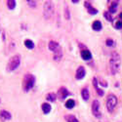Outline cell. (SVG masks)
<instances>
[{"instance_id": "cell-1", "label": "cell", "mask_w": 122, "mask_h": 122, "mask_svg": "<svg viewBox=\"0 0 122 122\" xmlns=\"http://www.w3.org/2000/svg\"><path fill=\"white\" fill-rule=\"evenodd\" d=\"M121 65V58L118 53H112L109 61V66H110V71L112 74H116L119 71Z\"/></svg>"}, {"instance_id": "cell-2", "label": "cell", "mask_w": 122, "mask_h": 122, "mask_svg": "<svg viewBox=\"0 0 122 122\" xmlns=\"http://www.w3.org/2000/svg\"><path fill=\"white\" fill-rule=\"evenodd\" d=\"M54 11H55V7H54L53 1H45L44 6H43L44 18L46 20L51 19V18L53 17V15H54Z\"/></svg>"}, {"instance_id": "cell-3", "label": "cell", "mask_w": 122, "mask_h": 122, "mask_svg": "<svg viewBox=\"0 0 122 122\" xmlns=\"http://www.w3.org/2000/svg\"><path fill=\"white\" fill-rule=\"evenodd\" d=\"M20 64H21V57L19 55H15L8 61L6 68H7L8 71H13V70H15L17 67H19Z\"/></svg>"}, {"instance_id": "cell-4", "label": "cell", "mask_w": 122, "mask_h": 122, "mask_svg": "<svg viewBox=\"0 0 122 122\" xmlns=\"http://www.w3.org/2000/svg\"><path fill=\"white\" fill-rule=\"evenodd\" d=\"M34 83H35V78H34L33 75H31V74H26V75H25L24 82H23L24 90L25 91V92H28L30 89L33 88Z\"/></svg>"}, {"instance_id": "cell-5", "label": "cell", "mask_w": 122, "mask_h": 122, "mask_svg": "<svg viewBox=\"0 0 122 122\" xmlns=\"http://www.w3.org/2000/svg\"><path fill=\"white\" fill-rule=\"evenodd\" d=\"M117 105V98L114 95H108L107 98V108L109 112H112Z\"/></svg>"}, {"instance_id": "cell-6", "label": "cell", "mask_w": 122, "mask_h": 122, "mask_svg": "<svg viewBox=\"0 0 122 122\" xmlns=\"http://www.w3.org/2000/svg\"><path fill=\"white\" fill-rule=\"evenodd\" d=\"M92 113L97 118H100L102 116V112H101V109H100V103L97 100L93 101V103H92Z\"/></svg>"}, {"instance_id": "cell-7", "label": "cell", "mask_w": 122, "mask_h": 122, "mask_svg": "<svg viewBox=\"0 0 122 122\" xmlns=\"http://www.w3.org/2000/svg\"><path fill=\"white\" fill-rule=\"evenodd\" d=\"M68 95H69L68 91H67L66 88H64V87L60 88V90L58 91V94H57V96L59 97L60 100H65Z\"/></svg>"}, {"instance_id": "cell-8", "label": "cell", "mask_w": 122, "mask_h": 122, "mask_svg": "<svg viewBox=\"0 0 122 122\" xmlns=\"http://www.w3.org/2000/svg\"><path fill=\"white\" fill-rule=\"evenodd\" d=\"M85 74H86V70H85V68H84L83 66H79V67L77 68V70H76L75 77H76V79L80 80V79H83V78H84Z\"/></svg>"}, {"instance_id": "cell-9", "label": "cell", "mask_w": 122, "mask_h": 122, "mask_svg": "<svg viewBox=\"0 0 122 122\" xmlns=\"http://www.w3.org/2000/svg\"><path fill=\"white\" fill-rule=\"evenodd\" d=\"M60 47H61L60 44H59L58 42H56V41H50L49 44H48V48H49V50H50V51H52V52H56V51H57Z\"/></svg>"}, {"instance_id": "cell-10", "label": "cell", "mask_w": 122, "mask_h": 122, "mask_svg": "<svg viewBox=\"0 0 122 122\" xmlns=\"http://www.w3.org/2000/svg\"><path fill=\"white\" fill-rule=\"evenodd\" d=\"M81 58H82L83 60L85 61H88V60H91V58H92V54H91V52L89 50H83L82 52H81Z\"/></svg>"}, {"instance_id": "cell-11", "label": "cell", "mask_w": 122, "mask_h": 122, "mask_svg": "<svg viewBox=\"0 0 122 122\" xmlns=\"http://www.w3.org/2000/svg\"><path fill=\"white\" fill-rule=\"evenodd\" d=\"M0 117H1L2 120H9L11 119V113L7 110H1L0 111Z\"/></svg>"}, {"instance_id": "cell-12", "label": "cell", "mask_w": 122, "mask_h": 122, "mask_svg": "<svg viewBox=\"0 0 122 122\" xmlns=\"http://www.w3.org/2000/svg\"><path fill=\"white\" fill-rule=\"evenodd\" d=\"M62 57H63V51H62V48L60 47L56 52H54V60L59 62V61L62 59Z\"/></svg>"}, {"instance_id": "cell-13", "label": "cell", "mask_w": 122, "mask_h": 122, "mask_svg": "<svg viewBox=\"0 0 122 122\" xmlns=\"http://www.w3.org/2000/svg\"><path fill=\"white\" fill-rule=\"evenodd\" d=\"M102 27H103V25H102V23L100 21H95L92 25V28L94 30H96V31H100L102 29Z\"/></svg>"}, {"instance_id": "cell-14", "label": "cell", "mask_w": 122, "mask_h": 122, "mask_svg": "<svg viewBox=\"0 0 122 122\" xmlns=\"http://www.w3.org/2000/svg\"><path fill=\"white\" fill-rule=\"evenodd\" d=\"M81 96H82V98H83L84 101H88V100H89V97H90L89 90H88L87 88L82 89V91H81Z\"/></svg>"}, {"instance_id": "cell-15", "label": "cell", "mask_w": 122, "mask_h": 122, "mask_svg": "<svg viewBox=\"0 0 122 122\" xmlns=\"http://www.w3.org/2000/svg\"><path fill=\"white\" fill-rule=\"evenodd\" d=\"M117 5H118V2L117 1H113L112 3H111L110 7H109L108 12L111 13V14H114L116 12V10H117Z\"/></svg>"}, {"instance_id": "cell-16", "label": "cell", "mask_w": 122, "mask_h": 122, "mask_svg": "<svg viewBox=\"0 0 122 122\" xmlns=\"http://www.w3.org/2000/svg\"><path fill=\"white\" fill-rule=\"evenodd\" d=\"M41 108H42V111H43V112H44L45 114L49 113L50 111H51V106H50L48 103H44V104L42 105Z\"/></svg>"}, {"instance_id": "cell-17", "label": "cell", "mask_w": 122, "mask_h": 122, "mask_svg": "<svg viewBox=\"0 0 122 122\" xmlns=\"http://www.w3.org/2000/svg\"><path fill=\"white\" fill-rule=\"evenodd\" d=\"M74 106H75V102H74V100H72V99H69V100H67V101L66 102V107L67 108H72Z\"/></svg>"}, {"instance_id": "cell-18", "label": "cell", "mask_w": 122, "mask_h": 122, "mask_svg": "<svg viewBox=\"0 0 122 122\" xmlns=\"http://www.w3.org/2000/svg\"><path fill=\"white\" fill-rule=\"evenodd\" d=\"M16 4H17V2L15 1V0H8V1H7V6H8V8H9L10 10L15 9Z\"/></svg>"}, {"instance_id": "cell-19", "label": "cell", "mask_w": 122, "mask_h": 122, "mask_svg": "<svg viewBox=\"0 0 122 122\" xmlns=\"http://www.w3.org/2000/svg\"><path fill=\"white\" fill-rule=\"evenodd\" d=\"M66 119L67 122H79L78 119H77L74 115H71V114L66 115Z\"/></svg>"}, {"instance_id": "cell-20", "label": "cell", "mask_w": 122, "mask_h": 122, "mask_svg": "<svg viewBox=\"0 0 122 122\" xmlns=\"http://www.w3.org/2000/svg\"><path fill=\"white\" fill-rule=\"evenodd\" d=\"M25 47L27 49H33L34 48V43L31 41V40H29V39L25 40Z\"/></svg>"}, {"instance_id": "cell-21", "label": "cell", "mask_w": 122, "mask_h": 122, "mask_svg": "<svg viewBox=\"0 0 122 122\" xmlns=\"http://www.w3.org/2000/svg\"><path fill=\"white\" fill-rule=\"evenodd\" d=\"M56 98H57V95L54 94V93H49V94L46 96L47 101H50V102H55V101H56Z\"/></svg>"}, {"instance_id": "cell-22", "label": "cell", "mask_w": 122, "mask_h": 122, "mask_svg": "<svg viewBox=\"0 0 122 122\" xmlns=\"http://www.w3.org/2000/svg\"><path fill=\"white\" fill-rule=\"evenodd\" d=\"M104 17L107 20L108 22H112L113 21V17H112V14L111 13H109L108 11L107 12H105V14H104Z\"/></svg>"}, {"instance_id": "cell-23", "label": "cell", "mask_w": 122, "mask_h": 122, "mask_svg": "<svg viewBox=\"0 0 122 122\" xmlns=\"http://www.w3.org/2000/svg\"><path fill=\"white\" fill-rule=\"evenodd\" d=\"M87 10H88V12H89V14H90V15H96V14L98 13V10H97V9H95L94 7H92L91 5L87 8Z\"/></svg>"}, {"instance_id": "cell-24", "label": "cell", "mask_w": 122, "mask_h": 122, "mask_svg": "<svg viewBox=\"0 0 122 122\" xmlns=\"http://www.w3.org/2000/svg\"><path fill=\"white\" fill-rule=\"evenodd\" d=\"M26 3H27V5L30 8H35L36 7V4H37V1H35V0H29V1H27Z\"/></svg>"}, {"instance_id": "cell-25", "label": "cell", "mask_w": 122, "mask_h": 122, "mask_svg": "<svg viewBox=\"0 0 122 122\" xmlns=\"http://www.w3.org/2000/svg\"><path fill=\"white\" fill-rule=\"evenodd\" d=\"M107 45L108 47H113L115 45V42L113 41V40H111V39H107Z\"/></svg>"}, {"instance_id": "cell-26", "label": "cell", "mask_w": 122, "mask_h": 122, "mask_svg": "<svg viewBox=\"0 0 122 122\" xmlns=\"http://www.w3.org/2000/svg\"><path fill=\"white\" fill-rule=\"evenodd\" d=\"M115 28L122 29V21H118V22L115 23Z\"/></svg>"}, {"instance_id": "cell-27", "label": "cell", "mask_w": 122, "mask_h": 122, "mask_svg": "<svg viewBox=\"0 0 122 122\" xmlns=\"http://www.w3.org/2000/svg\"><path fill=\"white\" fill-rule=\"evenodd\" d=\"M66 15V20H69V18H70V16H69V12H68V8L67 7H66V13H65Z\"/></svg>"}, {"instance_id": "cell-28", "label": "cell", "mask_w": 122, "mask_h": 122, "mask_svg": "<svg viewBox=\"0 0 122 122\" xmlns=\"http://www.w3.org/2000/svg\"><path fill=\"white\" fill-rule=\"evenodd\" d=\"M97 92H98V94H99V96H104V91L103 90H101V89H98L97 90Z\"/></svg>"}, {"instance_id": "cell-29", "label": "cell", "mask_w": 122, "mask_h": 122, "mask_svg": "<svg viewBox=\"0 0 122 122\" xmlns=\"http://www.w3.org/2000/svg\"><path fill=\"white\" fill-rule=\"evenodd\" d=\"M72 3H74V4H77V3H78V1H74V0H73V1H72Z\"/></svg>"}, {"instance_id": "cell-30", "label": "cell", "mask_w": 122, "mask_h": 122, "mask_svg": "<svg viewBox=\"0 0 122 122\" xmlns=\"http://www.w3.org/2000/svg\"><path fill=\"white\" fill-rule=\"evenodd\" d=\"M119 18H120V19H122V13H121V14L119 15Z\"/></svg>"}]
</instances>
